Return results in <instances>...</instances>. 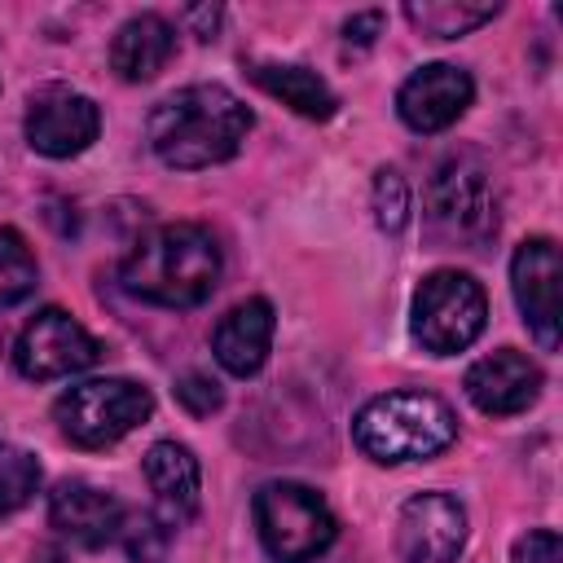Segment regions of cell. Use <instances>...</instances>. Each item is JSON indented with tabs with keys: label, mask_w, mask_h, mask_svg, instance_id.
I'll use <instances>...</instances> for the list:
<instances>
[{
	"label": "cell",
	"mask_w": 563,
	"mask_h": 563,
	"mask_svg": "<svg viewBox=\"0 0 563 563\" xmlns=\"http://www.w3.org/2000/svg\"><path fill=\"white\" fill-rule=\"evenodd\" d=\"M378 26H383V13H378V9H369V13L347 18V22H343V35H347V44H352V40H356V44H374Z\"/></svg>",
	"instance_id": "cell-27"
},
{
	"label": "cell",
	"mask_w": 563,
	"mask_h": 563,
	"mask_svg": "<svg viewBox=\"0 0 563 563\" xmlns=\"http://www.w3.org/2000/svg\"><path fill=\"white\" fill-rule=\"evenodd\" d=\"M40 282V264L18 229H0V308L22 303Z\"/></svg>",
	"instance_id": "cell-20"
},
{
	"label": "cell",
	"mask_w": 563,
	"mask_h": 563,
	"mask_svg": "<svg viewBox=\"0 0 563 563\" xmlns=\"http://www.w3.org/2000/svg\"><path fill=\"white\" fill-rule=\"evenodd\" d=\"M273 330H277L273 303H268V299H242V303H233V308L216 321L211 352H216V361H220L233 378H251V374H260L264 361H268Z\"/></svg>",
	"instance_id": "cell-16"
},
{
	"label": "cell",
	"mask_w": 563,
	"mask_h": 563,
	"mask_svg": "<svg viewBox=\"0 0 563 563\" xmlns=\"http://www.w3.org/2000/svg\"><path fill=\"white\" fill-rule=\"evenodd\" d=\"M475 97V84L462 66L453 62H431V66H418L400 92H396V114L405 119V128L413 132H444L449 123H457L466 114Z\"/></svg>",
	"instance_id": "cell-12"
},
{
	"label": "cell",
	"mask_w": 563,
	"mask_h": 563,
	"mask_svg": "<svg viewBox=\"0 0 563 563\" xmlns=\"http://www.w3.org/2000/svg\"><path fill=\"white\" fill-rule=\"evenodd\" d=\"M167 537H172V532H167L154 515H123V528H119L114 541H123V550H128L132 563H163Z\"/></svg>",
	"instance_id": "cell-23"
},
{
	"label": "cell",
	"mask_w": 563,
	"mask_h": 563,
	"mask_svg": "<svg viewBox=\"0 0 563 563\" xmlns=\"http://www.w3.org/2000/svg\"><path fill=\"white\" fill-rule=\"evenodd\" d=\"M101 343L62 308H44L35 312L13 343V365L22 378L48 383V378H70L88 365H97Z\"/></svg>",
	"instance_id": "cell-8"
},
{
	"label": "cell",
	"mask_w": 563,
	"mask_h": 563,
	"mask_svg": "<svg viewBox=\"0 0 563 563\" xmlns=\"http://www.w3.org/2000/svg\"><path fill=\"white\" fill-rule=\"evenodd\" d=\"M251 123H255L251 110L224 84H189L150 110L145 136L167 167L198 172V167L229 163L242 150Z\"/></svg>",
	"instance_id": "cell-1"
},
{
	"label": "cell",
	"mask_w": 563,
	"mask_h": 563,
	"mask_svg": "<svg viewBox=\"0 0 563 563\" xmlns=\"http://www.w3.org/2000/svg\"><path fill=\"white\" fill-rule=\"evenodd\" d=\"M484 321H488V299L471 273L435 268L413 290V339L431 356L466 352L484 334Z\"/></svg>",
	"instance_id": "cell-7"
},
{
	"label": "cell",
	"mask_w": 563,
	"mask_h": 563,
	"mask_svg": "<svg viewBox=\"0 0 563 563\" xmlns=\"http://www.w3.org/2000/svg\"><path fill=\"white\" fill-rule=\"evenodd\" d=\"M497 185L475 154H449L427 180V224L444 246L479 251L497 238Z\"/></svg>",
	"instance_id": "cell-4"
},
{
	"label": "cell",
	"mask_w": 563,
	"mask_h": 563,
	"mask_svg": "<svg viewBox=\"0 0 563 563\" xmlns=\"http://www.w3.org/2000/svg\"><path fill=\"white\" fill-rule=\"evenodd\" d=\"M123 515L128 510L119 506V497L88 484V479H62L48 493V523L84 550H97V545L114 541L119 528H123Z\"/></svg>",
	"instance_id": "cell-14"
},
{
	"label": "cell",
	"mask_w": 563,
	"mask_h": 563,
	"mask_svg": "<svg viewBox=\"0 0 563 563\" xmlns=\"http://www.w3.org/2000/svg\"><path fill=\"white\" fill-rule=\"evenodd\" d=\"M35 563H70V559H66L57 545H40V550H35Z\"/></svg>",
	"instance_id": "cell-28"
},
{
	"label": "cell",
	"mask_w": 563,
	"mask_h": 563,
	"mask_svg": "<svg viewBox=\"0 0 563 563\" xmlns=\"http://www.w3.org/2000/svg\"><path fill=\"white\" fill-rule=\"evenodd\" d=\"M466 545V510L449 493H418L400 506L396 554L405 563H453Z\"/></svg>",
	"instance_id": "cell-10"
},
{
	"label": "cell",
	"mask_w": 563,
	"mask_h": 563,
	"mask_svg": "<svg viewBox=\"0 0 563 563\" xmlns=\"http://www.w3.org/2000/svg\"><path fill=\"white\" fill-rule=\"evenodd\" d=\"M176 400H180L189 413L207 418V413H216V409L224 405V391H220V383H216V378H207V374L189 369V374L176 383Z\"/></svg>",
	"instance_id": "cell-24"
},
{
	"label": "cell",
	"mask_w": 563,
	"mask_h": 563,
	"mask_svg": "<svg viewBox=\"0 0 563 563\" xmlns=\"http://www.w3.org/2000/svg\"><path fill=\"white\" fill-rule=\"evenodd\" d=\"M220 246L202 224L176 220L150 229L119 264V282L132 299L158 308H198L220 282Z\"/></svg>",
	"instance_id": "cell-2"
},
{
	"label": "cell",
	"mask_w": 563,
	"mask_h": 563,
	"mask_svg": "<svg viewBox=\"0 0 563 563\" xmlns=\"http://www.w3.org/2000/svg\"><path fill=\"white\" fill-rule=\"evenodd\" d=\"M352 435L374 462L400 466L444 453L457 440V418L431 391H383L361 405Z\"/></svg>",
	"instance_id": "cell-3"
},
{
	"label": "cell",
	"mask_w": 563,
	"mask_h": 563,
	"mask_svg": "<svg viewBox=\"0 0 563 563\" xmlns=\"http://www.w3.org/2000/svg\"><path fill=\"white\" fill-rule=\"evenodd\" d=\"M255 528L277 563H308L325 554L339 532L325 497L295 479H268L255 493Z\"/></svg>",
	"instance_id": "cell-6"
},
{
	"label": "cell",
	"mask_w": 563,
	"mask_h": 563,
	"mask_svg": "<svg viewBox=\"0 0 563 563\" xmlns=\"http://www.w3.org/2000/svg\"><path fill=\"white\" fill-rule=\"evenodd\" d=\"M497 13H501V4H488V0L484 4H475V0H409L405 4V18L435 40H457V35L493 22Z\"/></svg>",
	"instance_id": "cell-19"
},
{
	"label": "cell",
	"mask_w": 563,
	"mask_h": 563,
	"mask_svg": "<svg viewBox=\"0 0 563 563\" xmlns=\"http://www.w3.org/2000/svg\"><path fill=\"white\" fill-rule=\"evenodd\" d=\"M510 563H563V541L554 528H532L515 541Z\"/></svg>",
	"instance_id": "cell-25"
},
{
	"label": "cell",
	"mask_w": 563,
	"mask_h": 563,
	"mask_svg": "<svg viewBox=\"0 0 563 563\" xmlns=\"http://www.w3.org/2000/svg\"><path fill=\"white\" fill-rule=\"evenodd\" d=\"M154 413L150 387L132 378H88L53 400L57 431L79 449H110Z\"/></svg>",
	"instance_id": "cell-5"
},
{
	"label": "cell",
	"mask_w": 563,
	"mask_h": 563,
	"mask_svg": "<svg viewBox=\"0 0 563 563\" xmlns=\"http://www.w3.org/2000/svg\"><path fill=\"white\" fill-rule=\"evenodd\" d=\"M220 18H224V13H220V4H194V9H185V13H180V22H185L198 40H211V35H216V26H220Z\"/></svg>",
	"instance_id": "cell-26"
},
{
	"label": "cell",
	"mask_w": 563,
	"mask_h": 563,
	"mask_svg": "<svg viewBox=\"0 0 563 563\" xmlns=\"http://www.w3.org/2000/svg\"><path fill=\"white\" fill-rule=\"evenodd\" d=\"M374 220L383 233H400L409 220V185L396 167L374 172Z\"/></svg>",
	"instance_id": "cell-22"
},
{
	"label": "cell",
	"mask_w": 563,
	"mask_h": 563,
	"mask_svg": "<svg viewBox=\"0 0 563 563\" xmlns=\"http://www.w3.org/2000/svg\"><path fill=\"white\" fill-rule=\"evenodd\" d=\"M466 396L479 413H493V418L519 413L541 396V369L523 352L497 347L466 369Z\"/></svg>",
	"instance_id": "cell-13"
},
{
	"label": "cell",
	"mask_w": 563,
	"mask_h": 563,
	"mask_svg": "<svg viewBox=\"0 0 563 563\" xmlns=\"http://www.w3.org/2000/svg\"><path fill=\"white\" fill-rule=\"evenodd\" d=\"M559 282H563V264L554 238H523L510 260V286L523 325L537 334L541 347H559Z\"/></svg>",
	"instance_id": "cell-11"
},
{
	"label": "cell",
	"mask_w": 563,
	"mask_h": 563,
	"mask_svg": "<svg viewBox=\"0 0 563 563\" xmlns=\"http://www.w3.org/2000/svg\"><path fill=\"white\" fill-rule=\"evenodd\" d=\"M172 53H176V26L158 13H136L114 31L110 66H114L119 79L145 84L172 62Z\"/></svg>",
	"instance_id": "cell-17"
},
{
	"label": "cell",
	"mask_w": 563,
	"mask_h": 563,
	"mask_svg": "<svg viewBox=\"0 0 563 563\" xmlns=\"http://www.w3.org/2000/svg\"><path fill=\"white\" fill-rule=\"evenodd\" d=\"M26 145L44 158H75L84 154L101 132V110L92 97L48 84L26 106Z\"/></svg>",
	"instance_id": "cell-9"
},
{
	"label": "cell",
	"mask_w": 563,
	"mask_h": 563,
	"mask_svg": "<svg viewBox=\"0 0 563 563\" xmlns=\"http://www.w3.org/2000/svg\"><path fill=\"white\" fill-rule=\"evenodd\" d=\"M40 488V462L18 449V444H0V519L22 510Z\"/></svg>",
	"instance_id": "cell-21"
},
{
	"label": "cell",
	"mask_w": 563,
	"mask_h": 563,
	"mask_svg": "<svg viewBox=\"0 0 563 563\" xmlns=\"http://www.w3.org/2000/svg\"><path fill=\"white\" fill-rule=\"evenodd\" d=\"M145 479L154 493V519L176 532L198 515V493H202V471L198 457L176 444V440H158L145 453Z\"/></svg>",
	"instance_id": "cell-15"
},
{
	"label": "cell",
	"mask_w": 563,
	"mask_h": 563,
	"mask_svg": "<svg viewBox=\"0 0 563 563\" xmlns=\"http://www.w3.org/2000/svg\"><path fill=\"white\" fill-rule=\"evenodd\" d=\"M251 84L264 88L268 97H277L282 106H290L295 114L312 119V123H325V119H334V110H339L334 88H330L317 70H308V66L255 62V66H251Z\"/></svg>",
	"instance_id": "cell-18"
}]
</instances>
